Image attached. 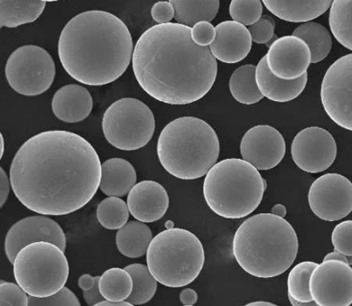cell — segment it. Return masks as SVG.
<instances>
[{
	"label": "cell",
	"mask_w": 352,
	"mask_h": 306,
	"mask_svg": "<svg viewBox=\"0 0 352 306\" xmlns=\"http://www.w3.org/2000/svg\"><path fill=\"white\" fill-rule=\"evenodd\" d=\"M0 136H1V138H0V140H1V153H0V158H2L3 157V152H5V145H6V142H5V140H3V135H0Z\"/></svg>",
	"instance_id": "50"
},
{
	"label": "cell",
	"mask_w": 352,
	"mask_h": 306,
	"mask_svg": "<svg viewBox=\"0 0 352 306\" xmlns=\"http://www.w3.org/2000/svg\"><path fill=\"white\" fill-rule=\"evenodd\" d=\"M95 283L96 276L93 277L89 274H84L78 278V284L82 291H85L92 289L93 286L95 285Z\"/></svg>",
	"instance_id": "44"
},
{
	"label": "cell",
	"mask_w": 352,
	"mask_h": 306,
	"mask_svg": "<svg viewBox=\"0 0 352 306\" xmlns=\"http://www.w3.org/2000/svg\"><path fill=\"white\" fill-rule=\"evenodd\" d=\"M151 15L153 19L159 24L170 23L175 18V9L173 6L168 1H160L154 3Z\"/></svg>",
	"instance_id": "40"
},
{
	"label": "cell",
	"mask_w": 352,
	"mask_h": 306,
	"mask_svg": "<svg viewBox=\"0 0 352 306\" xmlns=\"http://www.w3.org/2000/svg\"><path fill=\"white\" fill-rule=\"evenodd\" d=\"M269 12L289 23H307L324 14L333 0H262Z\"/></svg>",
	"instance_id": "22"
},
{
	"label": "cell",
	"mask_w": 352,
	"mask_h": 306,
	"mask_svg": "<svg viewBox=\"0 0 352 306\" xmlns=\"http://www.w3.org/2000/svg\"><path fill=\"white\" fill-rule=\"evenodd\" d=\"M155 128V117L152 110L135 98L117 100L103 115L104 136L117 149H142L152 140Z\"/></svg>",
	"instance_id": "9"
},
{
	"label": "cell",
	"mask_w": 352,
	"mask_h": 306,
	"mask_svg": "<svg viewBox=\"0 0 352 306\" xmlns=\"http://www.w3.org/2000/svg\"><path fill=\"white\" fill-rule=\"evenodd\" d=\"M100 294L107 300H126L133 290V279L125 269L111 268L100 277Z\"/></svg>",
	"instance_id": "29"
},
{
	"label": "cell",
	"mask_w": 352,
	"mask_h": 306,
	"mask_svg": "<svg viewBox=\"0 0 352 306\" xmlns=\"http://www.w3.org/2000/svg\"><path fill=\"white\" fill-rule=\"evenodd\" d=\"M133 41L126 24L113 14L88 10L68 21L60 35L58 55L72 78L89 86L111 84L127 70Z\"/></svg>",
	"instance_id": "3"
},
{
	"label": "cell",
	"mask_w": 352,
	"mask_h": 306,
	"mask_svg": "<svg viewBox=\"0 0 352 306\" xmlns=\"http://www.w3.org/2000/svg\"><path fill=\"white\" fill-rule=\"evenodd\" d=\"M275 21L270 16H263L256 23L251 25L249 30L252 41L256 44H268L274 39Z\"/></svg>",
	"instance_id": "38"
},
{
	"label": "cell",
	"mask_w": 352,
	"mask_h": 306,
	"mask_svg": "<svg viewBox=\"0 0 352 306\" xmlns=\"http://www.w3.org/2000/svg\"><path fill=\"white\" fill-rule=\"evenodd\" d=\"M0 173H1V175H0V181H1V184H0V190H1L0 192V206L2 208L8 199L12 183L3 168H0Z\"/></svg>",
	"instance_id": "42"
},
{
	"label": "cell",
	"mask_w": 352,
	"mask_h": 306,
	"mask_svg": "<svg viewBox=\"0 0 352 306\" xmlns=\"http://www.w3.org/2000/svg\"><path fill=\"white\" fill-rule=\"evenodd\" d=\"M100 225L109 230H120L129 218L128 204L118 197H110L100 201L96 210Z\"/></svg>",
	"instance_id": "32"
},
{
	"label": "cell",
	"mask_w": 352,
	"mask_h": 306,
	"mask_svg": "<svg viewBox=\"0 0 352 306\" xmlns=\"http://www.w3.org/2000/svg\"><path fill=\"white\" fill-rule=\"evenodd\" d=\"M272 214L285 218L287 215V210L285 205L276 204L272 208Z\"/></svg>",
	"instance_id": "46"
},
{
	"label": "cell",
	"mask_w": 352,
	"mask_h": 306,
	"mask_svg": "<svg viewBox=\"0 0 352 306\" xmlns=\"http://www.w3.org/2000/svg\"><path fill=\"white\" fill-rule=\"evenodd\" d=\"M138 181L133 165L123 158H110L102 164L100 189L107 196L124 197Z\"/></svg>",
	"instance_id": "23"
},
{
	"label": "cell",
	"mask_w": 352,
	"mask_h": 306,
	"mask_svg": "<svg viewBox=\"0 0 352 306\" xmlns=\"http://www.w3.org/2000/svg\"><path fill=\"white\" fill-rule=\"evenodd\" d=\"M206 254L195 234L182 228L167 229L153 239L146 251L149 271L162 285L182 287L202 272Z\"/></svg>",
	"instance_id": "7"
},
{
	"label": "cell",
	"mask_w": 352,
	"mask_h": 306,
	"mask_svg": "<svg viewBox=\"0 0 352 306\" xmlns=\"http://www.w3.org/2000/svg\"><path fill=\"white\" fill-rule=\"evenodd\" d=\"M265 57L272 73L285 80L302 77L311 63L308 45L294 35L276 39Z\"/></svg>",
	"instance_id": "17"
},
{
	"label": "cell",
	"mask_w": 352,
	"mask_h": 306,
	"mask_svg": "<svg viewBox=\"0 0 352 306\" xmlns=\"http://www.w3.org/2000/svg\"><path fill=\"white\" fill-rule=\"evenodd\" d=\"M166 228L172 229L174 228V222L171 221H168L166 222Z\"/></svg>",
	"instance_id": "51"
},
{
	"label": "cell",
	"mask_w": 352,
	"mask_h": 306,
	"mask_svg": "<svg viewBox=\"0 0 352 306\" xmlns=\"http://www.w3.org/2000/svg\"><path fill=\"white\" fill-rule=\"evenodd\" d=\"M329 27L337 41L352 50V0H333Z\"/></svg>",
	"instance_id": "30"
},
{
	"label": "cell",
	"mask_w": 352,
	"mask_h": 306,
	"mask_svg": "<svg viewBox=\"0 0 352 306\" xmlns=\"http://www.w3.org/2000/svg\"><path fill=\"white\" fill-rule=\"evenodd\" d=\"M127 204L133 217L142 222L153 223L160 221L166 214L170 199L161 184L143 181L132 187Z\"/></svg>",
	"instance_id": "18"
},
{
	"label": "cell",
	"mask_w": 352,
	"mask_h": 306,
	"mask_svg": "<svg viewBox=\"0 0 352 306\" xmlns=\"http://www.w3.org/2000/svg\"><path fill=\"white\" fill-rule=\"evenodd\" d=\"M291 305L294 306H307L311 305H316L315 302H311V303H304V302H300L296 300H294L292 297L289 296Z\"/></svg>",
	"instance_id": "48"
},
{
	"label": "cell",
	"mask_w": 352,
	"mask_h": 306,
	"mask_svg": "<svg viewBox=\"0 0 352 306\" xmlns=\"http://www.w3.org/2000/svg\"><path fill=\"white\" fill-rule=\"evenodd\" d=\"M267 186L261 173L249 162L228 158L215 164L207 173L204 196L214 213L225 219H241L256 210Z\"/></svg>",
	"instance_id": "6"
},
{
	"label": "cell",
	"mask_w": 352,
	"mask_h": 306,
	"mask_svg": "<svg viewBox=\"0 0 352 306\" xmlns=\"http://www.w3.org/2000/svg\"><path fill=\"white\" fill-rule=\"evenodd\" d=\"M332 243L335 251L352 256V221H343L336 226Z\"/></svg>",
	"instance_id": "36"
},
{
	"label": "cell",
	"mask_w": 352,
	"mask_h": 306,
	"mask_svg": "<svg viewBox=\"0 0 352 306\" xmlns=\"http://www.w3.org/2000/svg\"><path fill=\"white\" fill-rule=\"evenodd\" d=\"M6 77L10 87L25 96H36L48 91L56 77V65L42 47L24 45L9 56Z\"/></svg>",
	"instance_id": "10"
},
{
	"label": "cell",
	"mask_w": 352,
	"mask_h": 306,
	"mask_svg": "<svg viewBox=\"0 0 352 306\" xmlns=\"http://www.w3.org/2000/svg\"><path fill=\"white\" fill-rule=\"evenodd\" d=\"M247 305H275L271 303V302L256 301V302H252V303L248 304Z\"/></svg>",
	"instance_id": "49"
},
{
	"label": "cell",
	"mask_w": 352,
	"mask_h": 306,
	"mask_svg": "<svg viewBox=\"0 0 352 306\" xmlns=\"http://www.w3.org/2000/svg\"><path fill=\"white\" fill-rule=\"evenodd\" d=\"M308 203L319 219L340 221L352 211V183L340 174L323 175L312 183Z\"/></svg>",
	"instance_id": "12"
},
{
	"label": "cell",
	"mask_w": 352,
	"mask_h": 306,
	"mask_svg": "<svg viewBox=\"0 0 352 306\" xmlns=\"http://www.w3.org/2000/svg\"><path fill=\"white\" fill-rule=\"evenodd\" d=\"M132 67L143 91L170 105L202 99L217 77L210 49L197 45L192 28L177 23L157 24L143 32L133 52Z\"/></svg>",
	"instance_id": "2"
},
{
	"label": "cell",
	"mask_w": 352,
	"mask_h": 306,
	"mask_svg": "<svg viewBox=\"0 0 352 306\" xmlns=\"http://www.w3.org/2000/svg\"><path fill=\"white\" fill-rule=\"evenodd\" d=\"M0 305H28V295L21 286L15 283L1 282L0 284Z\"/></svg>",
	"instance_id": "37"
},
{
	"label": "cell",
	"mask_w": 352,
	"mask_h": 306,
	"mask_svg": "<svg viewBox=\"0 0 352 306\" xmlns=\"http://www.w3.org/2000/svg\"><path fill=\"white\" fill-rule=\"evenodd\" d=\"M41 1H44V2H55V1H59V0H41Z\"/></svg>",
	"instance_id": "52"
},
{
	"label": "cell",
	"mask_w": 352,
	"mask_h": 306,
	"mask_svg": "<svg viewBox=\"0 0 352 306\" xmlns=\"http://www.w3.org/2000/svg\"><path fill=\"white\" fill-rule=\"evenodd\" d=\"M256 70L254 65H244L230 78V91L236 100L244 105H253L265 97L258 87Z\"/></svg>",
	"instance_id": "27"
},
{
	"label": "cell",
	"mask_w": 352,
	"mask_h": 306,
	"mask_svg": "<svg viewBox=\"0 0 352 306\" xmlns=\"http://www.w3.org/2000/svg\"><path fill=\"white\" fill-rule=\"evenodd\" d=\"M13 265L18 285L34 297H48L57 293L69 276L64 251L49 242L32 243L21 248Z\"/></svg>",
	"instance_id": "8"
},
{
	"label": "cell",
	"mask_w": 352,
	"mask_h": 306,
	"mask_svg": "<svg viewBox=\"0 0 352 306\" xmlns=\"http://www.w3.org/2000/svg\"><path fill=\"white\" fill-rule=\"evenodd\" d=\"M52 111L59 120L68 124L81 122L91 114L93 99L87 89L67 85L58 89L52 99Z\"/></svg>",
	"instance_id": "20"
},
{
	"label": "cell",
	"mask_w": 352,
	"mask_h": 306,
	"mask_svg": "<svg viewBox=\"0 0 352 306\" xmlns=\"http://www.w3.org/2000/svg\"><path fill=\"white\" fill-rule=\"evenodd\" d=\"M321 100L328 116L340 127L352 131V54L340 57L327 70Z\"/></svg>",
	"instance_id": "11"
},
{
	"label": "cell",
	"mask_w": 352,
	"mask_h": 306,
	"mask_svg": "<svg viewBox=\"0 0 352 306\" xmlns=\"http://www.w3.org/2000/svg\"><path fill=\"white\" fill-rule=\"evenodd\" d=\"M310 292L319 306H349L352 304V267L347 263L323 261L314 269Z\"/></svg>",
	"instance_id": "13"
},
{
	"label": "cell",
	"mask_w": 352,
	"mask_h": 306,
	"mask_svg": "<svg viewBox=\"0 0 352 306\" xmlns=\"http://www.w3.org/2000/svg\"><path fill=\"white\" fill-rule=\"evenodd\" d=\"M220 140L207 122L182 117L168 122L157 140V157L168 174L182 179L207 175L220 155Z\"/></svg>",
	"instance_id": "5"
},
{
	"label": "cell",
	"mask_w": 352,
	"mask_h": 306,
	"mask_svg": "<svg viewBox=\"0 0 352 306\" xmlns=\"http://www.w3.org/2000/svg\"><path fill=\"white\" fill-rule=\"evenodd\" d=\"M133 279L132 293L126 301L133 305H144L149 302L156 294L157 281L146 265L132 264L124 268Z\"/></svg>",
	"instance_id": "31"
},
{
	"label": "cell",
	"mask_w": 352,
	"mask_h": 306,
	"mask_svg": "<svg viewBox=\"0 0 352 306\" xmlns=\"http://www.w3.org/2000/svg\"><path fill=\"white\" fill-rule=\"evenodd\" d=\"M179 300L184 305H195L197 301V294L195 290L186 289L182 291L181 294H179Z\"/></svg>",
	"instance_id": "43"
},
{
	"label": "cell",
	"mask_w": 352,
	"mask_h": 306,
	"mask_svg": "<svg viewBox=\"0 0 352 306\" xmlns=\"http://www.w3.org/2000/svg\"><path fill=\"white\" fill-rule=\"evenodd\" d=\"M229 10L233 21L251 26L261 19L263 6L261 0H232Z\"/></svg>",
	"instance_id": "34"
},
{
	"label": "cell",
	"mask_w": 352,
	"mask_h": 306,
	"mask_svg": "<svg viewBox=\"0 0 352 306\" xmlns=\"http://www.w3.org/2000/svg\"><path fill=\"white\" fill-rule=\"evenodd\" d=\"M36 242H49L66 251V235L58 223L45 215H34L17 221L6 237L5 251L12 264L18 252L27 245Z\"/></svg>",
	"instance_id": "15"
},
{
	"label": "cell",
	"mask_w": 352,
	"mask_h": 306,
	"mask_svg": "<svg viewBox=\"0 0 352 306\" xmlns=\"http://www.w3.org/2000/svg\"><path fill=\"white\" fill-rule=\"evenodd\" d=\"M45 2L41 0H1V28H15L34 23L42 15Z\"/></svg>",
	"instance_id": "25"
},
{
	"label": "cell",
	"mask_w": 352,
	"mask_h": 306,
	"mask_svg": "<svg viewBox=\"0 0 352 306\" xmlns=\"http://www.w3.org/2000/svg\"><path fill=\"white\" fill-rule=\"evenodd\" d=\"M256 83L262 95L275 102H289L300 96L307 83V73L294 80H285L273 74L265 56L261 58L256 70Z\"/></svg>",
	"instance_id": "21"
},
{
	"label": "cell",
	"mask_w": 352,
	"mask_h": 306,
	"mask_svg": "<svg viewBox=\"0 0 352 306\" xmlns=\"http://www.w3.org/2000/svg\"><path fill=\"white\" fill-rule=\"evenodd\" d=\"M217 35L210 45L215 58L225 63H238L245 59L252 48V37L244 25L226 21L215 27Z\"/></svg>",
	"instance_id": "19"
},
{
	"label": "cell",
	"mask_w": 352,
	"mask_h": 306,
	"mask_svg": "<svg viewBox=\"0 0 352 306\" xmlns=\"http://www.w3.org/2000/svg\"><path fill=\"white\" fill-rule=\"evenodd\" d=\"M28 306L80 305L76 295L66 287L48 297L38 298L28 295Z\"/></svg>",
	"instance_id": "35"
},
{
	"label": "cell",
	"mask_w": 352,
	"mask_h": 306,
	"mask_svg": "<svg viewBox=\"0 0 352 306\" xmlns=\"http://www.w3.org/2000/svg\"><path fill=\"white\" fill-rule=\"evenodd\" d=\"M298 250L296 230L285 218L273 214L247 219L232 242V253L241 268L258 278H272L288 271Z\"/></svg>",
	"instance_id": "4"
},
{
	"label": "cell",
	"mask_w": 352,
	"mask_h": 306,
	"mask_svg": "<svg viewBox=\"0 0 352 306\" xmlns=\"http://www.w3.org/2000/svg\"><path fill=\"white\" fill-rule=\"evenodd\" d=\"M329 260H337V261H341L347 263V264H349V256H347V255H344L343 254L339 253V252H333V253H330L329 254H327L324 260L323 261H329Z\"/></svg>",
	"instance_id": "45"
},
{
	"label": "cell",
	"mask_w": 352,
	"mask_h": 306,
	"mask_svg": "<svg viewBox=\"0 0 352 306\" xmlns=\"http://www.w3.org/2000/svg\"><path fill=\"white\" fill-rule=\"evenodd\" d=\"M153 240L152 230L142 221H129L118 230L116 245L118 251L125 257L136 259L146 254Z\"/></svg>",
	"instance_id": "24"
},
{
	"label": "cell",
	"mask_w": 352,
	"mask_h": 306,
	"mask_svg": "<svg viewBox=\"0 0 352 306\" xmlns=\"http://www.w3.org/2000/svg\"><path fill=\"white\" fill-rule=\"evenodd\" d=\"M176 23L192 28L199 21H213L220 8V0H170Z\"/></svg>",
	"instance_id": "26"
},
{
	"label": "cell",
	"mask_w": 352,
	"mask_h": 306,
	"mask_svg": "<svg viewBox=\"0 0 352 306\" xmlns=\"http://www.w3.org/2000/svg\"><path fill=\"white\" fill-rule=\"evenodd\" d=\"M217 30L210 21H202L192 28V38L197 45L207 47L214 42Z\"/></svg>",
	"instance_id": "39"
},
{
	"label": "cell",
	"mask_w": 352,
	"mask_h": 306,
	"mask_svg": "<svg viewBox=\"0 0 352 306\" xmlns=\"http://www.w3.org/2000/svg\"><path fill=\"white\" fill-rule=\"evenodd\" d=\"M318 263L304 261L291 270L288 277L289 296L304 303L314 302L310 292V279Z\"/></svg>",
	"instance_id": "33"
},
{
	"label": "cell",
	"mask_w": 352,
	"mask_h": 306,
	"mask_svg": "<svg viewBox=\"0 0 352 306\" xmlns=\"http://www.w3.org/2000/svg\"><path fill=\"white\" fill-rule=\"evenodd\" d=\"M100 277L99 276H96L95 285L92 289L84 291V298L88 305H96L100 302L105 300V298L100 294L99 289Z\"/></svg>",
	"instance_id": "41"
},
{
	"label": "cell",
	"mask_w": 352,
	"mask_h": 306,
	"mask_svg": "<svg viewBox=\"0 0 352 306\" xmlns=\"http://www.w3.org/2000/svg\"><path fill=\"white\" fill-rule=\"evenodd\" d=\"M97 306L99 305H104V306H121V305H133L132 304L129 303V302L124 300V301H111V300H103L102 302H100V303L96 304Z\"/></svg>",
	"instance_id": "47"
},
{
	"label": "cell",
	"mask_w": 352,
	"mask_h": 306,
	"mask_svg": "<svg viewBox=\"0 0 352 306\" xmlns=\"http://www.w3.org/2000/svg\"><path fill=\"white\" fill-rule=\"evenodd\" d=\"M291 154L298 167L305 172L317 174L331 167L337 156V144L326 129L309 127L294 138Z\"/></svg>",
	"instance_id": "14"
},
{
	"label": "cell",
	"mask_w": 352,
	"mask_h": 306,
	"mask_svg": "<svg viewBox=\"0 0 352 306\" xmlns=\"http://www.w3.org/2000/svg\"><path fill=\"white\" fill-rule=\"evenodd\" d=\"M293 35L302 39L310 48L311 63H320L329 56L332 48V37L322 25L307 21L293 32Z\"/></svg>",
	"instance_id": "28"
},
{
	"label": "cell",
	"mask_w": 352,
	"mask_h": 306,
	"mask_svg": "<svg viewBox=\"0 0 352 306\" xmlns=\"http://www.w3.org/2000/svg\"><path fill=\"white\" fill-rule=\"evenodd\" d=\"M243 160L258 171H269L281 163L286 153V143L278 129L270 125H256L244 134L240 144Z\"/></svg>",
	"instance_id": "16"
},
{
	"label": "cell",
	"mask_w": 352,
	"mask_h": 306,
	"mask_svg": "<svg viewBox=\"0 0 352 306\" xmlns=\"http://www.w3.org/2000/svg\"><path fill=\"white\" fill-rule=\"evenodd\" d=\"M10 179L17 199L39 215H66L96 195L102 164L91 143L75 133L49 131L32 136L14 157Z\"/></svg>",
	"instance_id": "1"
}]
</instances>
